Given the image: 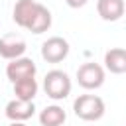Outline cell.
Wrapping results in <instances>:
<instances>
[{
    "instance_id": "6da1fadb",
    "label": "cell",
    "mask_w": 126,
    "mask_h": 126,
    "mask_svg": "<svg viewBox=\"0 0 126 126\" xmlns=\"http://www.w3.org/2000/svg\"><path fill=\"white\" fill-rule=\"evenodd\" d=\"M104 100L98 94H79L73 100V112L77 118L87 120V122H94L100 120L104 116Z\"/></svg>"
},
{
    "instance_id": "7a4b0ae2",
    "label": "cell",
    "mask_w": 126,
    "mask_h": 126,
    "mask_svg": "<svg viewBox=\"0 0 126 126\" xmlns=\"http://www.w3.org/2000/svg\"><path fill=\"white\" fill-rule=\"evenodd\" d=\"M43 91L53 100L67 98L69 93H71V79H69V75L65 71H61V69L49 71L45 75V79H43Z\"/></svg>"
},
{
    "instance_id": "3957f363",
    "label": "cell",
    "mask_w": 126,
    "mask_h": 126,
    "mask_svg": "<svg viewBox=\"0 0 126 126\" xmlns=\"http://www.w3.org/2000/svg\"><path fill=\"white\" fill-rule=\"evenodd\" d=\"M77 83L87 91L102 87V83H104V67H100L98 63H83L77 69Z\"/></svg>"
},
{
    "instance_id": "277c9868",
    "label": "cell",
    "mask_w": 126,
    "mask_h": 126,
    "mask_svg": "<svg viewBox=\"0 0 126 126\" xmlns=\"http://www.w3.org/2000/svg\"><path fill=\"white\" fill-rule=\"evenodd\" d=\"M69 55V41L61 35L47 37L41 43V57L47 63H59Z\"/></svg>"
},
{
    "instance_id": "5b68a950",
    "label": "cell",
    "mask_w": 126,
    "mask_h": 126,
    "mask_svg": "<svg viewBox=\"0 0 126 126\" xmlns=\"http://www.w3.org/2000/svg\"><path fill=\"white\" fill-rule=\"evenodd\" d=\"M26 49H28V43L18 33H4L0 37V57H4L8 61L22 57L26 53Z\"/></svg>"
},
{
    "instance_id": "8992f818",
    "label": "cell",
    "mask_w": 126,
    "mask_h": 126,
    "mask_svg": "<svg viewBox=\"0 0 126 126\" xmlns=\"http://www.w3.org/2000/svg\"><path fill=\"white\" fill-rule=\"evenodd\" d=\"M35 73H37V67H35L33 59L24 57V55L18 57V59H12L6 67V77L12 83H16L20 79H26V77H35Z\"/></svg>"
},
{
    "instance_id": "52a82bcc",
    "label": "cell",
    "mask_w": 126,
    "mask_h": 126,
    "mask_svg": "<svg viewBox=\"0 0 126 126\" xmlns=\"http://www.w3.org/2000/svg\"><path fill=\"white\" fill-rule=\"evenodd\" d=\"M37 8H39V2H35V0H18L14 4V10H12V18L20 28L28 30Z\"/></svg>"
},
{
    "instance_id": "ba28073f",
    "label": "cell",
    "mask_w": 126,
    "mask_h": 126,
    "mask_svg": "<svg viewBox=\"0 0 126 126\" xmlns=\"http://www.w3.org/2000/svg\"><path fill=\"white\" fill-rule=\"evenodd\" d=\"M35 112V104L33 100H22V98H14L6 104V116L10 120H20L26 122L28 118H32Z\"/></svg>"
},
{
    "instance_id": "9c48e42d",
    "label": "cell",
    "mask_w": 126,
    "mask_h": 126,
    "mask_svg": "<svg viewBox=\"0 0 126 126\" xmlns=\"http://www.w3.org/2000/svg\"><path fill=\"white\" fill-rule=\"evenodd\" d=\"M124 0H96V12L104 22H116L124 16Z\"/></svg>"
},
{
    "instance_id": "30bf717a",
    "label": "cell",
    "mask_w": 126,
    "mask_h": 126,
    "mask_svg": "<svg viewBox=\"0 0 126 126\" xmlns=\"http://www.w3.org/2000/svg\"><path fill=\"white\" fill-rule=\"evenodd\" d=\"M104 67L114 75L126 73V49L124 47H110L104 53Z\"/></svg>"
},
{
    "instance_id": "8fae6325",
    "label": "cell",
    "mask_w": 126,
    "mask_h": 126,
    "mask_svg": "<svg viewBox=\"0 0 126 126\" xmlns=\"http://www.w3.org/2000/svg\"><path fill=\"white\" fill-rule=\"evenodd\" d=\"M65 120H67V114L59 104H49L39 112V124L41 126H61Z\"/></svg>"
},
{
    "instance_id": "7c38bea8",
    "label": "cell",
    "mask_w": 126,
    "mask_h": 126,
    "mask_svg": "<svg viewBox=\"0 0 126 126\" xmlns=\"http://www.w3.org/2000/svg\"><path fill=\"white\" fill-rule=\"evenodd\" d=\"M14 85V94L16 98H22V100H33L35 94H37V81L35 77H26V79H20Z\"/></svg>"
},
{
    "instance_id": "4fadbf2b",
    "label": "cell",
    "mask_w": 126,
    "mask_h": 126,
    "mask_svg": "<svg viewBox=\"0 0 126 126\" xmlns=\"http://www.w3.org/2000/svg\"><path fill=\"white\" fill-rule=\"evenodd\" d=\"M49 28H51V12L47 10V6L39 4V8H37V12H35V16H33V20H32V24L28 28V32H32V33H43Z\"/></svg>"
},
{
    "instance_id": "5bb4252c",
    "label": "cell",
    "mask_w": 126,
    "mask_h": 126,
    "mask_svg": "<svg viewBox=\"0 0 126 126\" xmlns=\"http://www.w3.org/2000/svg\"><path fill=\"white\" fill-rule=\"evenodd\" d=\"M65 2H67V6H69V8H83L89 0H65Z\"/></svg>"
},
{
    "instance_id": "9a60e30c",
    "label": "cell",
    "mask_w": 126,
    "mask_h": 126,
    "mask_svg": "<svg viewBox=\"0 0 126 126\" xmlns=\"http://www.w3.org/2000/svg\"><path fill=\"white\" fill-rule=\"evenodd\" d=\"M8 126H28V124H26V122H20V120H10Z\"/></svg>"
},
{
    "instance_id": "2e32d148",
    "label": "cell",
    "mask_w": 126,
    "mask_h": 126,
    "mask_svg": "<svg viewBox=\"0 0 126 126\" xmlns=\"http://www.w3.org/2000/svg\"><path fill=\"white\" fill-rule=\"evenodd\" d=\"M124 126H126V124H124Z\"/></svg>"
}]
</instances>
